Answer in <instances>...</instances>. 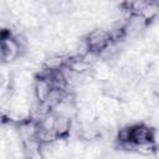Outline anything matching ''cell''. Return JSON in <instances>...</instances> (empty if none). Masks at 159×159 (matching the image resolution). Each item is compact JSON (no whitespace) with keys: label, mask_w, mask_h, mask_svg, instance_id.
<instances>
[{"label":"cell","mask_w":159,"mask_h":159,"mask_svg":"<svg viewBox=\"0 0 159 159\" xmlns=\"http://www.w3.org/2000/svg\"><path fill=\"white\" fill-rule=\"evenodd\" d=\"M2 58L6 60H11L12 57H15V55L17 53L19 50V45L15 42V40L12 39H2Z\"/></svg>","instance_id":"obj_1"}]
</instances>
